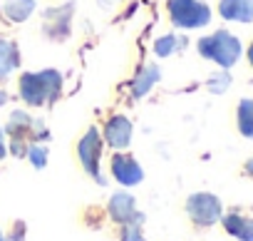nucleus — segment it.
<instances>
[{"mask_svg": "<svg viewBox=\"0 0 253 241\" xmlns=\"http://www.w3.org/2000/svg\"><path fill=\"white\" fill-rule=\"evenodd\" d=\"M18 92H20V99L30 107L52 104L62 95V75L57 70L23 72L18 80Z\"/></svg>", "mask_w": 253, "mask_h": 241, "instance_id": "f257e3e1", "label": "nucleus"}, {"mask_svg": "<svg viewBox=\"0 0 253 241\" xmlns=\"http://www.w3.org/2000/svg\"><path fill=\"white\" fill-rule=\"evenodd\" d=\"M8 135H10V152L15 157H25L30 145H40L50 137L47 127L40 119H33L28 112L15 109L8 119Z\"/></svg>", "mask_w": 253, "mask_h": 241, "instance_id": "f03ea898", "label": "nucleus"}, {"mask_svg": "<svg viewBox=\"0 0 253 241\" xmlns=\"http://www.w3.org/2000/svg\"><path fill=\"white\" fill-rule=\"evenodd\" d=\"M196 48H199L201 57L216 62L223 70L233 67L238 62V57H241V40L236 35H231L228 30H216V33L201 38L196 43Z\"/></svg>", "mask_w": 253, "mask_h": 241, "instance_id": "7ed1b4c3", "label": "nucleus"}, {"mask_svg": "<svg viewBox=\"0 0 253 241\" xmlns=\"http://www.w3.org/2000/svg\"><path fill=\"white\" fill-rule=\"evenodd\" d=\"M169 18L181 30H196L211 23V8L201 0H167Z\"/></svg>", "mask_w": 253, "mask_h": 241, "instance_id": "20e7f679", "label": "nucleus"}, {"mask_svg": "<svg viewBox=\"0 0 253 241\" xmlns=\"http://www.w3.org/2000/svg\"><path fill=\"white\" fill-rule=\"evenodd\" d=\"M102 132L97 127H87V132L80 137L77 142V159L82 164V169L97 182V184H107L102 172H99V159H102Z\"/></svg>", "mask_w": 253, "mask_h": 241, "instance_id": "39448f33", "label": "nucleus"}, {"mask_svg": "<svg viewBox=\"0 0 253 241\" xmlns=\"http://www.w3.org/2000/svg\"><path fill=\"white\" fill-rule=\"evenodd\" d=\"M186 214L196 226H213L216 221H221V201L209 192L191 194L186 199Z\"/></svg>", "mask_w": 253, "mask_h": 241, "instance_id": "423d86ee", "label": "nucleus"}, {"mask_svg": "<svg viewBox=\"0 0 253 241\" xmlns=\"http://www.w3.org/2000/svg\"><path fill=\"white\" fill-rule=\"evenodd\" d=\"M72 15H75V3H65V5H57V8H47L42 13V33L60 43L70 35L72 30Z\"/></svg>", "mask_w": 253, "mask_h": 241, "instance_id": "0eeeda50", "label": "nucleus"}, {"mask_svg": "<svg viewBox=\"0 0 253 241\" xmlns=\"http://www.w3.org/2000/svg\"><path fill=\"white\" fill-rule=\"evenodd\" d=\"M112 177L122 184V187H137L144 179V169L142 164L132 157V154H122L117 152L112 157Z\"/></svg>", "mask_w": 253, "mask_h": 241, "instance_id": "6e6552de", "label": "nucleus"}, {"mask_svg": "<svg viewBox=\"0 0 253 241\" xmlns=\"http://www.w3.org/2000/svg\"><path fill=\"white\" fill-rule=\"evenodd\" d=\"M102 140L112 147V149H126L132 142V122L126 119L124 114H112L104 125V132H102Z\"/></svg>", "mask_w": 253, "mask_h": 241, "instance_id": "1a4fd4ad", "label": "nucleus"}, {"mask_svg": "<svg viewBox=\"0 0 253 241\" xmlns=\"http://www.w3.org/2000/svg\"><path fill=\"white\" fill-rule=\"evenodd\" d=\"M109 216L122 226L126 221H132L139 216L137 211V204H134V196L132 194H126V192H117L112 199H109Z\"/></svg>", "mask_w": 253, "mask_h": 241, "instance_id": "9d476101", "label": "nucleus"}, {"mask_svg": "<svg viewBox=\"0 0 253 241\" xmlns=\"http://www.w3.org/2000/svg\"><path fill=\"white\" fill-rule=\"evenodd\" d=\"M218 13H221L223 20L253 23V0H221Z\"/></svg>", "mask_w": 253, "mask_h": 241, "instance_id": "9b49d317", "label": "nucleus"}, {"mask_svg": "<svg viewBox=\"0 0 253 241\" xmlns=\"http://www.w3.org/2000/svg\"><path fill=\"white\" fill-rule=\"evenodd\" d=\"M159 77H162V70H159V65H144L139 72H137V77H134V82H132V97H144L157 82H159Z\"/></svg>", "mask_w": 253, "mask_h": 241, "instance_id": "f8f14e48", "label": "nucleus"}, {"mask_svg": "<svg viewBox=\"0 0 253 241\" xmlns=\"http://www.w3.org/2000/svg\"><path fill=\"white\" fill-rule=\"evenodd\" d=\"M221 221H223V229L238 241H253V219L241 216V214H226L221 216Z\"/></svg>", "mask_w": 253, "mask_h": 241, "instance_id": "ddd939ff", "label": "nucleus"}, {"mask_svg": "<svg viewBox=\"0 0 253 241\" xmlns=\"http://www.w3.org/2000/svg\"><path fill=\"white\" fill-rule=\"evenodd\" d=\"M18 65H20V48H18V43L0 38V77L10 75Z\"/></svg>", "mask_w": 253, "mask_h": 241, "instance_id": "4468645a", "label": "nucleus"}, {"mask_svg": "<svg viewBox=\"0 0 253 241\" xmlns=\"http://www.w3.org/2000/svg\"><path fill=\"white\" fill-rule=\"evenodd\" d=\"M3 13L10 23H25L35 13V0H5Z\"/></svg>", "mask_w": 253, "mask_h": 241, "instance_id": "2eb2a0df", "label": "nucleus"}, {"mask_svg": "<svg viewBox=\"0 0 253 241\" xmlns=\"http://www.w3.org/2000/svg\"><path fill=\"white\" fill-rule=\"evenodd\" d=\"M236 117H238V132L253 140V99H241Z\"/></svg>", "mask_w": 253, "mask_h": 241, "instance_id": "dca6fc26", "label": "nucleus"}, {"mask_svg": "<svg viewBox=\"0 0 253 241\" xmlns=\"http://www.w3.org/2000/svg\"><path fill=\"white\" fill-rule=\"evenodd\" d=\"M142 224H144V214H139L137 219L122 224V241H144Z\"/></svg>", "mask_w": 253, "mask_h": 241, "instance_id": "f3484780", "label": "nucleus"}, {"mask_svg": "<svg viewBox=\"0 0 253 241\" xmlns=\"http://www.w3.org/2000/svg\"><path fill=\"white\" fill-rule=\"evenodd\" d=\"M181 43H184V40H179L176 35H164V38H159V40L154 43V52H157L159 57H169V55H174V52L181 48Z\"/></svg>", "mask_w": 253, "mask_h": 241, "instance_id": "a211bd4d", "label": "nucleus"}, {"mask_svg": "<svg viewBox=\"0 0 253 241\" xmlns=\"http://www.w3.org/2000/svg\"><path fill=\"white\" fill-rule=\"evenodd\" d=\"M28 159H30V164L33 167H38V169H42L45 164H47V147L40 142V145H30L28 147V154H25Z\"/></svg>", "mask_w": 253, "mask_h": 241, "instance_id": "6ab92c4d", "label": "nucleus"}, {"mask_svg": "<svg viewBox=\"0 0 253 241\" xmlns=\"http://www.w3.org/2000/svg\"><path fill=\"white\" fill-rule=\"evenodd\" d=\"M228 85H231V75L228 72H218V75H213L211 80H209V90L211 92H223V90H228Z\"/></svg>", "mask_w": 253, "mask_h": 241, "instance_id": "aec40b11", "label": "nucleus"}, {"mask_svg": "<svg viewBox=\"0 0 253 241\" xmlns=\"http://www.w3.org/2000/svg\"><path fill=\"white\" fill-rule=\"evenodd\" d=\"M5 154H8V142H5V132L0 130V162L5 159Z\"/></svg>", "mask_w": 253, "mask_h": 241, "instance_id": "412c9836", "label": "nucleus"}, {"mask_svg": "<svg viewBox=\"0 0 253 241\" xmlns=\"http://www.w3.org/2000/svg\"><path fill=\"white\" fill-rule=\"evenodd\" d=\"M243 172H246V174H248V177L253 179V157H251V159L246 162V167H243Z\"/></svg>", "mask_w": 253, "mask_h": 241, "instance_id": "4be33fe9", "label": "nucleus"}, {"mask_svg": "<svg viewBox=\"0 0 253 241\" xmlns=\"http://www.w3.org/2000/svg\"><path fill=\"white\" fill-rule=\"evenodd\" d=\"M248 62H251V67H253V43H251V48H248Z\"/></svg>", "mask_w": 253, "mask_h": 241, "instance_id": "5701e85b", "label": "nucleus"}, {"mask_svg": "<svg viewBox=\"0 0 253 241\" xmlns=\"http://www.w3.org/2000/svg\"><path fill=\"white\" fill-rule=\"evenodd\" d=\"M0 241H5V236H3V234H0Z\"/></svg>", "mask_w": 253, "mask_h": 241, "instance_id": "b1692460", "label": "nucleus"}]
</instances>
